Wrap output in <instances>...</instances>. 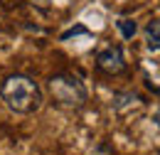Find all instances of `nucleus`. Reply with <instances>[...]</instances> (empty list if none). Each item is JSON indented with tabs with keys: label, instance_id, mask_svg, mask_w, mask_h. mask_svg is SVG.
<instances>
[{
	"label": "nucleus",
	"instance_id": "nucleus-1",
	"mask_svg": "<svg viewBox=\"0 0 160 155\" xmlns=\"http://www.w3.org/2000/svg\"><path fill=\"white\" fill-rule=\"evenodd\" d=\"M0 98L12 113H20V116L37 113L44 103L42 86L27 74H10L2 79L0 81Z\"/></svg>",
	"mask_w": 160,
	"mask_h": 155
},
{
	"label": "nucleus",
	"instance_id": "nucleus-2",
	"mask_svg": "<svg viewBox=\"0 0 160 155\" xmlns=\"http://www.w3.org/2000/svg\"><path fill=\"white\" fill-rule=\"evenodd\" d=\"M47 91H49L52 101H54L59 108H72V111H77V108H81V106L89 101L86 84H84L77 74H72V72L52 74L49 81H47Z\"/></svg>",
	"mask_w": 160,
	"mask_h": 155
},
{
	"label": "nucleus",
	"instance_id": "nucleus-3",
	"mask_svg": "<svg viewBox=\"0 0 160 155\" xmlns=\"http://www.w3.org/2000/svg\"><path fill=\"white\" fill-rule=\"evenodd\" d=\"M96 69L106 77H118L128 69V62H126V54H123V47L121 44H111L106 49H101L96 54Z\"/></svg>",
	"mask_w": 160,
	"mask_h": 155
},
{
	"label": "nucleus",
	"instance_id": "nucleus-4",
	"mask_svg": "<svg viewBox=\"0 0 160 155\" xmlns=\"http://www.w3.org/2000/svg\"><path fill=\"white\" fill-rule=\"evenodd\" d=\"M140 106H145V98L140 96V94H136V91H116L113 101H111V108L116 113H126V111L140 108Z\"/></svg>",
	"mask_w": 160,
	"mask_h": 155
},
{
	"label": "nucleus",
	"instance_id": "nucleus-5",
	"mask_svg": "<svg viewBox=\"0 0 160 155\" xmlns=\"http://www.w3.org/2000/svg\"><path fill=\"white\" fill-rule=\"evenodd\" d=\"M143 35H145V47L150 52H160V18L148 20Z\"/></svg>",
	"mask_w": 160,
	"mask_h": 155
},
{
	"label": "nucleus",
	"instance_id": "nucleus-6",
	"mask_svg": "<svg viewBox=\"0 0 160 155\" xmlns=\"http://www.w3.org/2000/svg\"><path fill=\"white\" fill-rule=\"evenodd\" d=\"M116 27H118L121 37L123 39H133L136 37V32H138V25H136V20H128V18H121L116 22Z\"/></svg>",
	"mask_w": 160,
	"mask_h": 155
},
{
	"label": "nucleus",
	"instance_id": "nucleus-7",
	"mask_svg": "<svg viewBox=\"0 0 160 155\" xmlns=\"http://www.w3.org/2000/svg\"><path fill=\"white\" fill-rule=\"evenodd\" d=\"M77 35H89V30H86V27H81V25H77V27H72V30L62 32V35H59V39H62V42H67V39L77 37Z\"/></svg>",
	"mask_w": 160,
	"mask_h": 155
},
{
	"label": "nucleus",
	"instance_id": "nucleus-8",
	"mask_svg": "<svg viewBox=\"0 0 160 155\" xmlns=\"http://www.w3.org/2000/svg\"><path fill=\"white\" fill-rule=\"evenodd\" d=\"M153 123H155V128H158V131H160V111H158V113H155V116H153Z\"/></svg>",
	"mask_w": 160,
	"mask_h": 155
}]
</instances>
